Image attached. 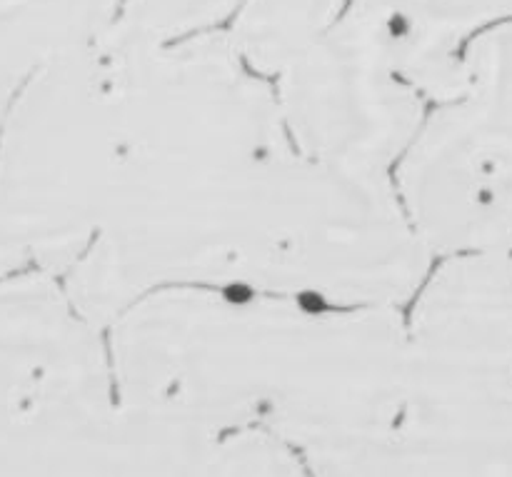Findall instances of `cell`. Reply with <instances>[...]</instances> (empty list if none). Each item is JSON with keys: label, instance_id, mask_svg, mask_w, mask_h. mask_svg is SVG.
<instances>
[{"label": "cell", "instance_id": "obj_1", "mask_svg": "<svg viewBox=\"0 0 512 477\" xmlns=\"http://www.w3.org/2000/svg\"><path fill=\"white\" fill-rule=\"evenodd\" d=\"M270 300L165 295L115 330L125 403L203 440L238 430L258 400L333 470L390 463L405 398V340L383 310L325 315ZM218 455V453H215Z\"/></svg>", "mask_w": 512, "mask_h": 477}, {"label": "cell", "instance_id": "obj_2", "mask_svg": "<svg viewBox=\"0 0 512 477\" xmlns=\"http://www.w3.org/2000/svg\"><path fill=\"white\" fill-rule=\"evenodd\" d=\"M420 303L390 463L512 475V253L448 255Z\"/></svg>", "mask_w": 512, "mask_h": 477}, {"label": "cell", "instance_id": "obj_3", "mask_svg": "<svg viewBox=\"0 0 512 477\" xmlns=\"http://www.w3.org/2000/svg\"><path fill=\"white\" fill-rule=\"evenodd\" d=\"M135 463L108 400L95 323L58 275H0V475L103 473Z\"/></svg>", "mask_w": 512, "mask_h": 477}, {"label": "cell", "instance_id": "obj_4", "mask_svg": "<svg viewBox=\"0 0 512 477\" xmlns=\"http://www.w3.org/2000/svg\"><path fill=\"white\" fill-rule=\"evenodd\" d=\"M463 83L415 133L400 183L418 238L465 253H512V23L463 53Z\"/></svg>", "mask_w": 512, "mask_h": 477}, {"label": "cell", "instance_id": "obj_5", "mask_svg": "<svg viewBox=\"0 0 512 477\" xmlns=\"http://www.w3.org/2000/svg\"><path fill=\"white\" fill-rule=\"evenodd\" d=\"M345 18L383 48L400 75H428L440 63L450 95L463 83V53L470 40L512 23V0H350Z\"/></svg>", "mask_w": 512, "mask_h": 477}, {"label": "cell", "instance_id": "obj_6", "mask_svg": "<svg viewBox=\"0 0 512 477\" xmlns=\"http://www.w3.org/2000/svg\"><path fill=\"white\" fill-rule=\"evenodd\" d=\"M123 0H0V130L45 63L105 38Z\"/></svg>", "mask_w": 512, "mask_h": 477}, {"label": "cell", "instance_id": "obj_7", "mask_svg": "<svg viewBox=\"0 0 512 477\" xmlns=\"http://www.w3.org/2000/svg\"><path fill=\"white\" fill-rule=\"evenodd\" d=\"M350 0H245L233 38L250 63H290L343 15Z\"/></svg>", "mask_w": 512, "mask_h": 477}, {"label": "cell", "instance_id": "obj_8", "mask_svg": "<svg viewBox=\"0 0 512 477\" xmlns=\"http://www.w3.org/2000/svg\"><path fill=\"white\" fill-rule=\"evenodd\" d=\"M245 0H123L113 30L138 40H170L215 30L228 18H238Z\"/></svg>", "mask_w": 512, "mask_h": 477}]
</instances>
